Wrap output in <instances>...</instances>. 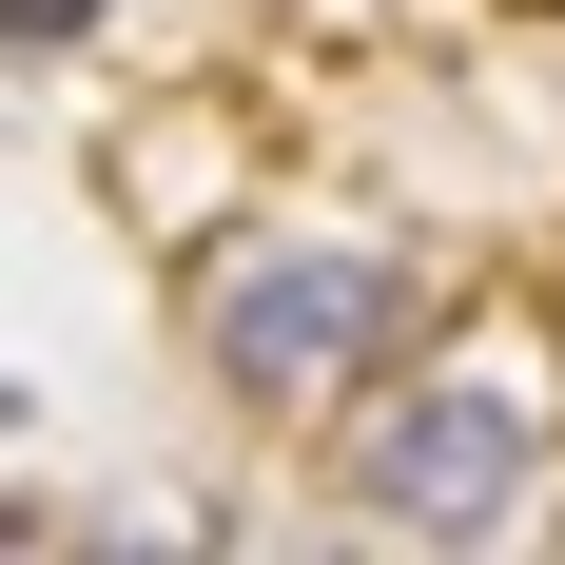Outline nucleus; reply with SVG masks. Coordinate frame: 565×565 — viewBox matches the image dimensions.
<instances>
[{
	"mask_svg": "<svg viewBox=\"0 0 565 565\" xmlns=\"http://www.w3.org/2000/svg\"><path fill=\"white\" fill-rule=\"evenodd\" d=\"M409 312H429V292H409V254L312 234V254H234L215 312H195V351H215L234 409H312V391H351V371H391Z\"/></svg>",
	"mask_w": 565,
	"mask_h": 565,
	"instance_id": "f257e3e1",
	"label": "nucleus"
},
{
	"mask_svg": "<svg viewBox=\"0 0 565 565\" xmlns=\"http://www.w3.org/2000/svg\"><path fill=\"white\" fill-rule=\"evenodd\" d=\"M78 20H98V0H0V40H20V58H58Z\"/></svg>",
	"mask_w": 565,
	"mask_h": 565,
	"instance_id": "7ed1b4c3",
	"label": "nucleus"
},
{
	"mask_svg": "<svg viewBox=\"0 0 565 565\" xmlns=\"http://www.w3.org/2000/svg\"><path fill=\"white\" fill-rule=\"evenodd\" d=\"M526 488H546V429L508 391H409L351 449V526H409V546H488V526H526Z\"/></svg>",
	"mask_w": 565,
	"mask_h": 565,
	"instance_id": "f03ea898",
	"label": "nucleus"
}]
</instances>
